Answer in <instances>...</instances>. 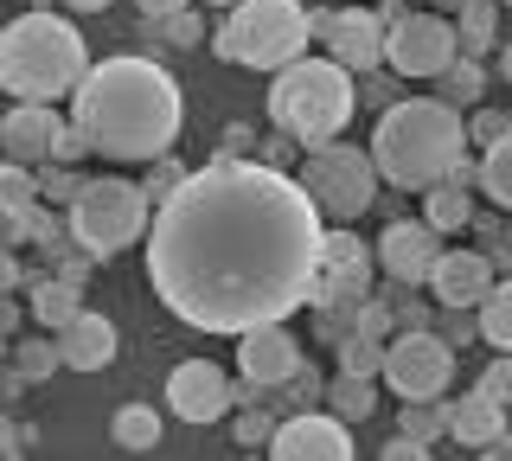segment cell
Returning <instances> with one entry per match:
<instances>
[{
    "instance_id": "obj_1",
    "label": "cell",
    "mask_w": 512,
    "mask_h": 461,
    "mask_svg": "<svg viewBox=\"0 0 512 461\" xmlns=\"http://www.w3.org/2000/svg\"><path fill=\"white\" fill-rule=\"evenodd\" d=\"M327 212L288 167L205 161L148 225V289L199 333H250L314 301Z\"/></svg>"
},
{
    "instance_id": "obj_2",
    "label": "cell",
    "mask_w": 512,
    "mask_h": 461,
    "mask_svg": "<svg viewBox=\"0 0 512 461\" xmlns=\"http://www.w3.org/2000/svg\"><path fill=\"white\" fill-rule=\"evenodd\" d=\"M71 122L84 129V141L103 161H160L180 141L186 103L173 71H160L154 58L122 52L90 65V77L71 97Z\"/></svg>"
},
{
    "instance_id": "obj_3",
    "label": "cell",
    "mask_w": 512,
    "mask_h": 461,
    "mask_svg": "<svg viewBox=\"0 0 512 461\" xmlns=\"http://www.w3.org/2000/svg\"><path fill=\"white\" fill-rule=\"evenodd\" d=\"M378 173L404 193H429V186L455 180V167L468 161V122L448 97H404L378 116L372 135Z\"/></svg>"
},
{
    "instance_id": "obj_4",
    "label": "cell",
    "mask_w": 512,
    "mask_h": 461,
    "mask_svg": "<svg viewBox=\"0 0 512 461\" xmlns=\"http://www.w3.org/2000/svg\"><path fill=\"white\" fill-rule=\"evenodd\" d=\"M90 77V52L84 33L58 13H20L0 33V84L26 103H58L77 97V84Z\"/></svg>"
},
{
    "instance_id": "obj_5",
    "label": "cell",
    "mask_w": 512,
    "mask_h": 461,
    "mask_svg": "<svg viewBox=\"0 0 512 461\" xmlns=\"http://www.w3.org/2000/svg\"><path fill=\"white\" fill-rule=\"evenodd\" d=\"M269 122L282 135H295L301 148H320V141H340V129L352 122V77L340 58H295V65L276 71L269 84Z\"/></svg>"
},
{
    "instance_id": "obj_6",
    "label": "cell",
    "mask_w": 512,
    "mask_h": 461,
    "mask_svg": "<svg viewBox=\"0 0 512 461\" xmlns=\"http://www.w3.org/2000/svg\"><path fill=\"white\" fill-rule=\"evenodd\" d=\"M308 39H314V26H308L301 0H244L218 26L212 52L224 65H244V71H282L308 52Z\"/></svg>"
},
{
    "instance_id": "obj_7",
    "label": "cell",
    "mask_w": 512,
    "mask_h": 461,
    "mask_svg": "<svg viewBox=\"0 0 512 461\" xmlns=\"http://www.w3.org/2000/svg\"><path fill=\"white\" fill-rule=\"evenodd\" d=\"M71 231L77 244L96 250V257H116V250L141 244L154 225V199L141 180H122V173H103V180H84V193L71 199Z\"/></svg>"
},
{
    "instance_id": "obj_8",
    "label": "cell",
    "mask_w": 512,
    "mask_h": 461,
    "mask_svg": "<svg viewBox=\"0 0 512 461\" xmlns=\"http://www.w3.org/2000/svg\"><path fill=\"white\" fill-rule=\"evenodd\" d=\"M301 180H308V193L320 199L327 225H352L359 212H372L384 173H378V154L372 148L320 141V148H308V161H301Z\"/></svg>"
},
{
    "instance_id": "obj_9",
    "label": "cell",
    "mask_w": 512,
    "mask_h": 461,
    "mask_svg": "<svg viewBox=\"0 0 512 461\" xmlns=\"http://www.w3.org/2000/svg\"><path fill=\"white\" fill-rule=\"evenodd\" d=\"M391 20V45H384V71L397 77H442L461 58V39L442 13H410V7H378Z\"/></svg>"
},
{
    "instance_id": "obj_10",
    "label": "cell",
    "mask_w": 512,
    "mask_h": 461,
    "mask_svg": "<svg viewBox=\"0 0 512 461\" xmlns=\"http://www.w3.org/2000/svg\"><path fill=\"white\" fill-rule=\"evenodd\" d=\"M378 269H384L378 250L365 244L359 231L327 225V250H320V276H314V301H308V308H352V301H365Z\"/></svg>"
},
{
    "instance_id": "obj_11",
    "label": "cell",
    "mask_w": 512,
    "mask_h": 461,
    "mask_svg": "<svg viewBox=\"0 0 512 461\" xmlns=\"http://www.w3.org/2000/svg\"><path fill=\"white\" fill-rule=\"evenodd\" d=\"M455 378V346L429 327H404L384 353V385L397 397H442Z\"/></svg>"
},
{
    "instance_id": "obj_12",
    "label": "cell",
    "mask_w": 512,
    "mask_h": 461,
    "mask_svg": "<svg viewBox=\"0 0 512 461\" xmlns=\"http://www.w3.org/2000/svg\"><path fill=\"white\" fill-rule=\"evenodd\" d=\"M231 404H237V385L224 378V365H212V359H180L173 365V378H167V410L173 417L205 429V423L231 417Z\"/></svg>"
},
{
    "instance_id": "obj_13",
    "label": "cell",
    "mask_w": 512,
    "mask_h": 461,
    "mask_svg": "<svg viewBox=\"0 0 512 461\" xmlns=\"http://www.w3.org/2000/svg\"><path fill=\"white\" fill-rule=\"evenodd\" d=\"M378 263H384V276L397 282V289H423L429 276H436V263H442V231L429 225H410V218H397L391 231L378 237Z\"/></svg>"
},
{
    "instance_id": "obj_14",
    "label": "cell",
    "mask_w": 512,
    "mask_h": 461,
    "mask_svg": "<svg viewBox=\"0 0 512 461\" xmlns=\"http://www.w3.org/2000/svg\"><path fill=\"white\" fill-rule=\"evenodd\" d=\"M269 449L282 461H346L352 455V429H346L340 410H295V417H282Z\"/></svg>"
},
{
    "instance_id": "obj_15",
    "label": "cell",
    "mask_w": 512,
    "mask_h": 461,
    "mask_svg": "<svg viewBox=\"0 0 512 461\" xmlns=\"http://www.w3.org/2000/svg\"><path fill=\"white\" fill-rule=\"evenodd\" d=\"M237 372H244L256 391L288 385V378L301 372V346H295V333H288L282 321H263V327L237 333Z\"/></svg>"
},
{
    "instance_id": "obj_16",
    "label": "cell",
    "mask_w": 512,
    "mask_h": 461,
    "mask_svg": "<svg viewBox=\"0 0 512 461\" xmlns=\"http://www.w3.org/2000/svg\"><path fill=\"white\" fill-rule=\"evenodd\" d=\"M64 129H71V122H64L52 103H26V97H20V109H7V122H0L7 161H20V167H45V161L58 154Z\"/></svg>"
},
{
    "instance_id": "obj_17",
    "label": "cell",
    "mask_w": 512,
    "mask_h": 461,
    "mask_svg": "<svg viewBox=\"0 0 512 461\" xmlns=\"http://www.w3.org/2000/svg\"><path fill=\"white\" fill-rule=\"evenodd\" d=\"M384 45H391V20L372 7H340L333 13V33H327V52L340 58L346 71H378L384 65Z\"/></svg>"
},
{
    "instance_id": "obj_18",
    "label": "cell",
    "mask_w": 512,
    "mask_h": 461,
    "mask_svg": "<svg viewBox=\"0 0 512 461\" xmlns=\"http://www.w3.org/2000/svg\"><path fill=\"white\" fill-rule=\"evenodd\" d=\"M493 282H500V263H493L487 250H442L429 289H436L442 308H480V301L493 295Z\"/></svg>"
},
{
    "instance_id": "obj_19",
    "label": "cell",
    "mask_w": 512,
    "mask_h": 461,
    "mask_svg": "<svg viewBox=\"0 0 512 461\" xmlns=\"http://www.w3.org/2000/svg\"><path fill=\"white\" fill-rule=\"evenodd\" d=\"M58 353H64V372H103L116 359V327L109 314H77L71 327H58Z\"/></svg>"
},
{
    "instance_id": "obj_20",
    "label": "cell",
    "mask_w": 512,
    "mask_h": 461,
    "mask_svg": "<svg viewBox=\"0 0 512 461\" xmlns=\"http://www.w3.org/2000/svg\"><path fill=\"white\" fill-rule=\"evenodd\" d=\"M448 436L468 442V449H487L493 436H506V404L474 385L468 397H461V404H448Z\"/></svg>"
},
{
    "instance_id": "obj_21",
    "label": "cell",
    "mask_w": 512,
    "mask_h": 461,
    "mask_svg": "<svg viewBox=\"0 0 512 461\" xmlns=\"http://www.w3.org/2000/svg\"><path fill=\"white\" fill-rule=\"evenodd\" d=\"M77 314H84V282H71V276H45V282H32V321L39 327H71Z\"/></svg>"
},
{
    "instance_id": "obj_22",
    "label": "cell",
    "mask_w": 512,
    "mask_h": 461,
    "mask_svg": "<svg viewBox=\"0 0 512 461\" xmlns=\"http://www.w3.org/2000/svg\"><path fill=\"white\" fill-rule=\"evenodd\" d=\"M423 218H429L442 237H448V231H468V225H474V193H468V180L429 186V193H423Z\"/></svg>"
},
{
    "instance_id": "obj_23",
    "label": "cell",
    "mask_w": 512,
    "mask_h": 461,
    "mask_svg": "<svg viewBox=\"0 0 512 461\" xmlns=\"http://www.w3.org/2000/svg\"><path fill=\"white\" fill-rule=\"evenodd\" d=\"M493 33H500V0H468V7H461V26H455L461 52L468 58L493 52Z\"/></svg>"
},
{
    "instance_id": "obj_24",
    "label": "cell",
    "mask_w": 512,
    "mask_h": 461,
    "mask_svg": "<svg viewBox=\"0 0 512 461\" xmlns=\"http://www.w3.org/2000/svg\"><path fill=\"white\" fill-rule=\"evenodd\" d=\"M480 186H487V199L512 212V129L500 141H487V154H480Z\"/></svg>"
},
{
    "instance_id": "obj_25",
    "label": "cell",
    "mask_w": 512,
    "mask_h": 461,
    "mask_svg": "<svg viewBox=\"0 0 512 461\" xmlns=\"http://www.w3.org/2000/svg\"><path fill=\"white\" fill-rule=\"evenodd\" d=\"M327 410H340L346 423H365L378 410V391H372V378H359V372H340L327 385Z\"/></svg>"
},
{
    "instance_id": "obj_26",
    "label": "cell",
    "mask_w": 512,
    "mask_h": 461,
    "mask_svg": "<svg viewBox=\"0 0 512 461\" xmlns=\"http://www.w3.org/2000/svg\"><path fill=\"white\" fill-rule=\"evenodd\" d=\"M480 340L493 353H512V282H493V295L480 301Z\"/></svg>"
},
{
    "instance_id": "obj_27",
    "label": "cell",
    "mask_w": 512,
    "mask_h": 461,
    "mask_svg": "<svg viewBox=\"0 0 512 461\" xmlns=\"http://www.w3.org/2000/svg\"><path fill=\"white\" fill-rule=\"evenodd\" d=\"M109 429H116L122 449H160V417H154V404H122Z\"/></svg>"
},
{
    "instance_id": "obj_28",
    "label": "cell",
    "mask_w": 512,
    "mask_h": 461,
    "mask_svg": "<svg viewBox=\"0 0 512 461\" xmlns=\"http://www.w3.org/2000/svg\"><path fill=\"white\" fill-rule=\"evenodd\" d=\"M384 353H391V346H384L378 333H346V340H340V372L384 378Z\"/></svg>"
},
{
    "instance_id": "obj_29",
    "label": "cell",
    "mask_w": 512,
    "mask_h": 461,
    "mask_svg": "<svg viewBox=\"0 0 512 461\" xmlns=\"http://www.w3.org/2000/svg\"><path fill=\"white\" fill-rule=\"evenodd\" d=\"M436 84H442V97H448V103H480V90H487V71H480L474 58L461 52L455 65H448V71L436 77Z\"/></svg>"
},
{
    "instance_id": "obj_30",
    "label": "cell",
    "mask_w": 512,
    "mask_h": 461,
    "mask_svg": "<svg viewBox=\"0 0 512 461\" xmlns=\"http://www.w3.org/2000/svg\"><path fill=\"white\" fill-rule=\"evenodd\" d=\"M404 429L423 442H436L448 429V404H436V397H404Z\"/></svg>"
},
{
    "instance_id": "obj_31",
    "label": "cell",
    "mask_w": 512,
    "mask_h": 461,
    "mask_svg": "<svg viewBox=\"0 0 512 461\" xmlns=\"http://www.w3.org/2000/svg\"><path fill=\"white\" fill-rule=\"evenodd\" d=\"M52 365H64L58 340H26V346H13V372H20L26 385H32V378H45V372H52Z\"/></svg>"
},
{
    "instance_id": "obj_32",
    "label": "cell",
    "mask_w": 512,
    "mask_h": 461,
    "mask_svg": "<svg viewBox=\"0 0 512 461\" xmlns=\"http://www.w3.org/2000/svg\"><path fill=\"white\" fill-rule=\"evenodd\" d=\"M282 410H269V404H250L244 417H237V442H244V449H269V442H276V423Z\"/></svg>"
},
{
    "instance_id": "obj_33",
    "label": "cell",
    "mask_w": 512,
    "mask_h": 461,
    "mask_svg": "<svg viewBox=\"0 0 512 461\" xmlns=\"http://www.w3.org/2000/svg\"><path fill=\"white\" fill-rule=\"evenodd\" d=\"M39 186H45V199H52V205H71L77 193H84V173H71V161H45L39 167Z\"/></svg>"
},
{
    "instance_id": "obj_34",
    "label": "cell",
    "mask_w": 512,
    "mask_h": 461,
    "mask_svg": "<svg viewBox=\"0 0 512 461\" xmlns=\"http://www.w3.org/2000/svg\"><path fill=\"white\" fill-rule=\"evenodd\" d=\"M186 180H192V173H186L180 161H167V154H160V161H148V180H141V186H148V199H154V205H167Z\"/></svg>"
},
{
    "instance_id": "obj_35",
    "label": "cell",
    "mask_w": 512,
    "mask_h": 461,
    "mask_svg": "<svg viewBox=\"0 0 512 461\" xmlns=\"http://www.w3.org/2000/svg\"><path fill=\"white\" fill-rule=\"evenodd\" d=\"M474 231H480V250H487L500 269H512V218H480L474 212Z\"/></svg>"
},
{
    "instance_id": "obj_36",
    "label": "cell",
    "mask_w": 512,
    "mask_h": 461,
    "mask_svg": "<svg viewBox=\"0 0 512 461\" xmlns=\"http://www.w3.org/2000/svg\"><path fill=\"white\" fill-rule=\"evenodd\" d=\"M148 26H160V39H173V45H199L205 39V26H199V13H192V7L167 13V20H148Z\"/></svg>"
},
{
    "instance_id": "obj_37",
    "label": "cell",
    "mask_w": 512,
    "mask_h": 461,
    "mask_svg": "<svg viewBox=\"0 0 512 461\" xmlns=\"http://www.w3.org/2000/svg\"><path fill=\"white\" fill-rule=\"evenodd\" d=\"M436 333H442L448 346H468V340H480V314L474 308H442V327Z\"/></svg>"
},
{
    "instance_id": "obj_38",
    "label": "cell",
    "mask_w": 512,
    "mask_h": 461,
    "mask_svg": "<svg viewBox=\"0 0 512 461\" xmlns=\"http://www.w3.org/2000/svg\"><path fill=\"white\" fill-rule=\"evenodd\" d=\"M480 391H487V397H500V404L512 410V353H500V359L487 365V372H480Z\"/></svg>"
},
{
    "instance_id": "obj_39",
    "label": "cell",
    "mask_w": 512,
    "mask_h": 461,
    "mask_svg": "<svg viewBox=\"0 0 512 461\" xmlns=\"http://www.w3.org/2000/svg\"><path fill=\"white\" fill-rule=\"evenodd\" d=\"M506 129H512V116H506V109H480V116L468 122V135H474V141H500Z\"/></svg>"
},
{
    "instance_id": "obj_40",
    "label": "cell",
    "mask_w": 512,
    "mask_h": 461,
    "mask_svg": "<svg viewBox=\"0 0 512 461\" xmlns=\"http://www.w3.org/2000/svg\"><path fill=\"white\" fill-rule=\"evenodd\" d=\"M384 455H391V461H423V455H429V442L404 429V436H391V442H384Z\"/></svg>"
},
{
    "instance_id": "obj_41",
    "label": "cell",
    "mask_w": 512,
    "mask_h": 461,
    "mask_svg": "<svg viewBox=\"0 0 512 461\" xmlns=\"http://www.w3.org/2000/svg\"><path fill=\"white\" fill-rule=\"evenodd\" d=\"M295 148H301V141L276 129V141H269V148H263V161H269V167H288V161H295Z\"/></svg>"
},
{
    "instance_id": "obj_42",
    "label": "cell",
    "mask_w": 512,
    "mask_h": 461,
    "mask_svg": "<svg viewBox=\"0 0 512 461\" xmlns=\"http://www.w3.org/2000/svg\"><path fill=\"white\" fill-rule=\"evenodd\" d=\"M135 7H141V13H148V20H167V13H180V7H186V0H135Z\"/></svg>"
},
{
    "instance_id": "obj_43",
    "label": "cell",
    "mask_w": 512,
    "mask_h": 461,
    "mask_svg": "<svg viewBox=\"0 0 512 461\" xmlns=\"http://www.w3.org/2000/svg\"><path fill=\"white\" fill-rule=\"evenodd\" d=\"M64 7H71V13H103L109 0H64Z\"/></svg>"
},
{
    "instance_id": "obj_44",
    "label": "cell",
    "mask_w": 512,
    "mask_h": 461,
    "mask_svg": "<svg viewBox=\"0 0 512 461\" xmlns=\"http://www.w3.org/2000/svg\"><path fill=\"white\" fill-rule=\"evenodd\" d=\"M500 77L512 84V39H506V52H500Z\"/></svg>"
},
{
    "instance_id": "obj_45",
    "label": "cell",
    "mask_w": 512,
    "mask_h": 461,
    "mask_svg": "<svg viewBox=\"0 0 512 461\" xmlns=\"http://www.w3.org/2000/svg\"><path fill=\"white\" fill-rule=\"evenodd\" d=\"M205 7H244V0H205Z\"/></svg>"
},
{
    "instance_id": "obj_46",
    "label": "cell",
    "mask_w": 512,
    "mask_h": 461,
    "mask_svg": "<svg viewBox=\"0 0 512 461\" xmlns=\"http://www.w3.org/2000/svg\"><path fill=\"white\" fill-rule=\"evenodd\" d=\"M442 7H455V13H461V7H468V0H442Z\"/></svg>"
},
{
    "instance_id": "obj_47",
    "label": "cell",
    "mask_w": 512,
    "mask_h": 461,
    "mask_svg": "<svg viewBox=\"0 0 512 461\" xmlns=\"http://www.w3.org/2000/svg\"><path fill=\"white\" fill-rule=\"evenodd\" d=\"M500 7H512V0H500Z\"/></svg>"
}]
</instances>
